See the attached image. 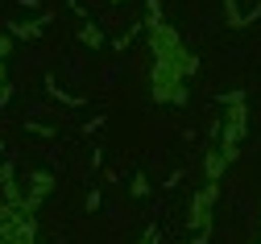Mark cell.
Segmentation results:
<instances>
[{
  "mask_svg": "<svg viewBox=\"0 0 261 244\" xmlns=\"http://www.w3.org/2000/svg\"><path fill=\"white\" fill-rule=\"evenodd\" d=\"M83 38H87V46H100V42H104V38H100V29H91V25L83 29Z\"/></svg>",
  "mask_w": 261,
  "mask_h": 244,
  "instance_id": "cell-1",
  "label": "cell"
},
{
  "mask_svg": "<svg viewBox=\"0 0 261 244\" xmlns=\"http://www.w3.org/2000/svg\"><path fill=\"white\" fill-rule=\"evenodd\" d=\"M9 46H13L9 38H0V62H5V54H9Z\"/></svg>",
  "mask_w": 261,
  "mask_h": 244,
  "instance_id": "cell-2",
  "label": "cell"
}]
</instances>
